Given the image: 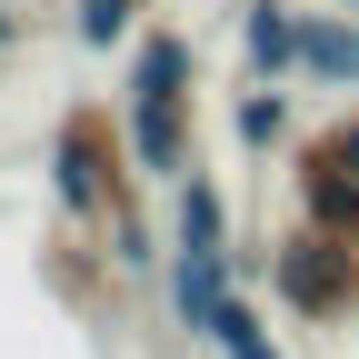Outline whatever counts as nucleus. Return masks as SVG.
<instances>
[{
  "label": "nucleus",
  "mask_w": 359,
  "mask_h": 359,
  "mask_svg": "<svg viewBox=\"0 0 359 359\" xmlns=\"http://www.w3.org/2000/svg\"><path fill=\"white\" fill-rule=\"evenodd\" d=\"M230 130H240V150H290V90L280 80H250L230 100Z\"/></svg>",
  "instance_id": "nucleus-9"
},
{
  "label": "nucleus",
  "mask_w": 359,
  "mask_h": 359,
  "mask_svg": "<svg viewBox=\"0 0 359 359\" xmlns=\"http://www.w3.org/2000/svg\"><path fill=\"white\" fill-rule=\"evenodd\" d=\"M160 0H70V40L80 50H130V30H140Z\"/></svg>",
  "instance_id": "nucleus-10"
},
{
  "label": "nucleus",
  "mask_w": 359,
  "mask_h": 359,
  "mask_svg": "<svg viewBox=\"0 0 359 359\" xmlns=\"http://www.w3.org/2000/svg\"><path fill=\"white\" fill-rule=\"evenodd\" d=\"M120 130H130V160H140V180H180V170L200 160V90L120 80Z\"/></svg>",
  "instance_id": "nucleus-3"
},
{
  "label": "nucleus",
  "mask_w": 359,
  "mask_h": 359,
  "mask_svg": "<svg viewBox=\"0 0 359 359\" xmlns=\"http://www.w3.org/2000/svg\"><path fill=\"white\" fill-rule=\"evenodd\" d=\"M259 280H269V299L299 330H349L359 320V240H339V230H309L299 219L290 240L259 250Z\"/></svg>",
  "instance_id": "nucleus-2"
},
{
  "label": "nucleus",
  "mask_w": 359,
  "mask_h": 359,
  "mask_svg": "<svg viewBox=\"0 0 359 359\" xmlns=\"http://www.w3.org/2000/svg\"><path fill=\"white\" fill-rule=\"evenodd\" d=\"M309 150H330V160H349V170H359V110L320 120V130H309Z\"/></svg>",
  "instance_id": "nucleus-11"
},
{
  "label": "nucleus",
  "mask_w": 359,
  "mask_h": 359,
  "mask_svg": "<svg viewBox=\"0 0 359 359\" xmlns=\"http://www.w3.org/2000/svg\"><path fill=\"white\" fill-rule=\"evenodd\" d=\"M200 339H210L219 359H280V330H269V320H259V309L240 299V280H230V290H219V309H210V320H200Z\"/></svg>",
  "instance_id": "nucleus-8"
},
{
  "label": "nucleus",
  "mask_w": 359,
  "mask_h": 359,
  "mask_svg": "<svg viewBox=\"0 0 359 359\" xmlns=\"http://www.w3.org/2000/svg\"><path fill=\"white\" fill-rule=\"evenodd\" d=\"M339 11H359V0H339Z\"/></svg>",
  "instance_id": "nucleus-13"
},
{
  "label": "nucleus",
  "mask_w": 359,
  "mask_h": 359,
  "mask_svg": "<svg viewBox=\"0 0 359 359\" xmlns=\"http://www.w3.org/2000/svg\"><path fill=\"white\" fill-rule=\"evenodd\" d=\"M11 40H30V11H11V0H0V50H11Z\"/></svg>",
  "instance_id": "nucleus-12"
},
{
  "label": "nucleus",
  "mask_w": 359,
  "mask_h": 359,
  "mask_svg": "<svg viewBox=\"0 0 359 359\" xmlns=\"http://www.w3.org/2000/svg\"><path fill=\"white\" fill-rule=\"evenodd\" d=\"M240 60H250V80L299 70V0H240Z\"/></svg>",
  "instance_id": "nucleus-7"
},
{
  "label": "nucleus",
  "mask_w": 359,
  "mask_h": 359,
  "mask_svg": "<svg viewBox=\"0 0 359 359\" xmlns=\"http://www.w3.org/2000/svg\"><path fill=\"white\" fill-rule=\"evenodd\" d=\"M50 200L70 230H100L110 269H150V210H140V160H130V130L100 100H70L50 130Z\"/></svg>",
  "instance_id": "nucleus-1"
},
{
  "label": "nucleus",
  "mask_w": 359,
  "mask_h": 359,
  "mask_svg": "<svg viewBox=\"0 0 359 359\" xmlns=\"http://www.w3.org/2000/svg\"><path fill=\"white\" fill-rule=\"evenodd\" d=\"M170 250H190V259H230V190L190 160L170 180Z\"/></svg>",
  "instance_id": "nucleus-5"
},
{
  "label": "nucleus",
  "mask_w": 359,
  "mask_h": 359,
  "mask_svg": "<svg viewBox=\"0 0 359 359\" xmlns=\"http://www.w3.org/2000/svg\"><path fill=\"white\" fill-rule=\"evenodd\" d=\"M290 200H299V219L309 230H339V240H359V170L349 160H330V150H290Z\"/></svg>",
  "instance_id": "nucleus-4"
},
{
  "label": "nucleus",
  "mask_w": 359,
  "mask_h": 359,
  "mask_svg": "<svg viewBox=\"0 0 359 359\" xmlns=\"http://www.w3.org/2000/svg\"><path fill=\"white\" fill-rule=\"evenodd\" d=\"M299 80L309 90H359V11H299Z\"/></svg>",
  "instance_id": "nucleus-6"
}]
</instances>
